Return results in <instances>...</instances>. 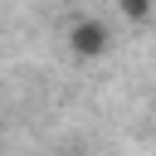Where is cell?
Instances as JSON below:
<instances>
[{
	"instance_id": "cell-1",
	"label": "cell",
	"mask_w": 156,
	"mask_h": 156,
	"mask_svg": "<svg viewBox=\"0 0 156 156\" xmlns=\"http://www.w3.org/2000/svg\"><path fill=\"white\" fill-rule=\"evenodd\" d=\"M107 49H112V24L107 20H98V15L73 20V29H68V54L73 58H102Z\"/></svg>"
},
{
	"instance_id": "cell-2",
	"label": "cell",
	"mask_w": 156,
	"mask_h": 156,
	"mask_svg": "<svg viewBox=\"0 0 156 156\" xmlns=\"http://www.w3.org/2000/svg\"><path fill=\"white\" fill-rule=\"evenodd\" d=\"M117 15H122L127 24H146V20L156 15V0H117Z\"/></svg>"
},
{
	"instance_id": "cell-3",
	"label": "cell",
	"mask_w": 156,
	"mask_h": 156,
	"mask_svg": "<svg viewBox=\"0 0 156 156\" xmlns=\"http://www.w3.org/2000/svg\"><path fill=\"white\" fill-rule=\"evenodd\" d=\"M68 156H83V151H68Z\"/></svg>"
}]
</instances>
